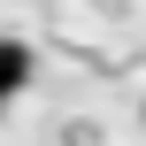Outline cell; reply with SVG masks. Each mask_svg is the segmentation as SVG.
<instances>
[{"label":"cell","instance_id":"obj_1","mask_svg":"<svg viewBox=\"0 0 146 146\" xmlns=\"http://www.w3.org/2000/svg\"><path fill=\"white\" fill-rule=\"evenodd\" d=\"M23 85H31V46H23V38H8V46H0V92L15 100Z\"/></svg>","mask_w":146,"mask_h":146}]
</instances>
